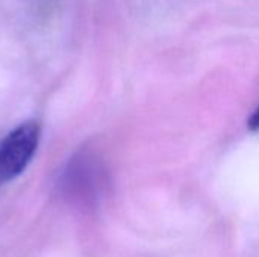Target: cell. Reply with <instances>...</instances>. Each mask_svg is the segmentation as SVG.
<instances>
[{"mask_svg":"<svg viewBox=\"0 0 259 257\" xmlns=\"http://www.w3.org/2000/svg\"><path fill=\"white\" fill-rule=\"evenodd\" d=\"M249 127H250V130H259V108L253 112V115L250 117Z\"/></svg>","mask_w":259,"mask_h":257,"instance_id":"7a4b0ae2","label":"cell"},{"mask_svg":"<svg viewBox=\"0 0 259 257\" xmlns=\"http://www.w3.org/2000/svg\"><path fill=\"white\" fill-rule=\"evenodd\" d=\"M39 142V126L26 121L0 141V183L20 176L30 162Z\"/></svg>","mask_w":259,"mask_h":257,"instance_id":"6da1fadb","label":"cell"}]
</instances>
